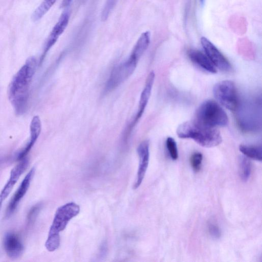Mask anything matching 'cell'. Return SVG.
<instances>
[{"mask_svg": "<svg viewBox=\"0 0 262 262\" xmlns=\"http://www.w3.org/2000/svg\"><path fill=\"white\" fill-rule=\"evenodd\" d=\"M3 245L7 255L12 259L21 256L24 251V245L18 235L10 232L6 233L4 238Z\"/></svg>", "mask_w": 262, "mask_h": 262, "instance_id": "5bb4252c", "label": "cell"}, {"mask_svg": "<svg viewBox=\"0 0 262 262\" xmlns=\"http://www.w3.org/2000/svg\"><path fill=\"white\" fill-rule=\"evenodd\" d=\"M194 120L209 127H224L228 123L227 114L213 100L204 101L196 110Z\"/></svg>", "mask_w": 262, "mask_h": 262, "instance_id": "277c9868", "label": "cell"}, {"mask_svg": "<svg viewBox=\"0 0 262 262\" xmlns=\"http://www.w3.org/2000/svg\"><path fill=\"white\" fill-rule=\"evenodd\" d=\"M79 211V206L74 202L68 203L57 209L45 243L46 248L49 251L53 252L58 248L60 242L59 233L66 228L69 222L77 215Z\"/></svg>", "mask_w": 262, "mask_h": 262, "instance_id": "3957f363", "label": "cell"}, {"mask_svg": "<svg viewBox=\"0 0 262 262\" xmlns=\"http://www.w3.org/2000/svg\"><path fill=\"white\" fill-rule=\"evenodd\" d=\"M238 171L242 181L246 182L248 180L252 171V163L249 158L245 156L239 157Z\"/></svg>", "mask_w": 262, "mask_h": 262, "instance_id": "e0dca14e", "label": "cell"}, {"mask_svg": "<svg viewBox=\"0 0 262 262\" xmlns=\"http://www.w3.org/2000/svg\"><path fill=\"white\" fill-rule=\"evenodd\" d=\"M36 66V58L33 56L28 58L14 75L9 86V99L18 115L23 114L27 109L30 86Z\"/></svg>", "mask_w": 262, "mask_h": 262, "instance_id": "6da1fadb", "label": "cell"}, {"mask_svg": "<svg viewBox=\"0 0 262 262\" xmlns=\"http://www.w3.org/2000/svg\"><path fill=\"white\" fill-rule=\"evenodd\" d=\"M177 134L180 138L191 139L204 147L217 146L222 141L221 134L216 128L206 126L194 120L180 124Z\"/></svg>", "mask_w": 262, "mask_h": 262, "instance_id": "7a4b0ae2", "label": "cell"}, {"mask_svg": "<svg viewBox=\"0 0 262 262\" xmlns=\"http://www.w3.org/2000/svg\"><path fill=\"white\" fill-rule=\"evenodd\" d=\"M40 208V204L36 205L31 208L27 215V222L28 225L32 224L35 221Z\"/></svg>", "mask_w": 262, "mask_h": 262, "instance_id": "cb8c5ba5", "label": "cell"}, {"mask_svg": "<svg viewBox=\"0 0 262 262\" xmlns=\"http://www.w3.org/2000/svg\"><path fill=\"white\" fill-rule=\"evenodd\" d=\"M19 161L11 170L9 179L0 193V210L4 201L9 195L15 184L28 166L29 161L26 157Z\"/></svg>", "mask_w": 262, "mask_h": 262, "instance_id": "30bf717a", "label": "cell"}, {"mask_svg": "<svg viewBox=\"0 0 262 262\" xmlns=\"http://www.w3.org/2000/svg\"><path fill=\"white\" fill-rule=\"evenodd\" d=\"M41 130V123L39 117L35 116L32 118L30 126V139L25 146L22 148L16 155V159L19 161L26 157L35 142L37 140Z\"/></svg>", "mask_w": 262, "mask_h": 262, "instance_id": "4fadbf2b", "label": "cell"}, {"mask_svg": "<svg viewBox=\"0 0 262 262\" xmlns=\"http://www.w3.org/2000/svg\"><path fill=\"white\" fill-rule=\"evenodd\" d=\"M118 0H106L103 7L101 18L102 21H105L116 6Z\"/></svg>", "mask_w": 262, "mask_h": 262, "instance_id": "44dd1931", "label": "cell"}, {"mask_svg": "<svg viewBox=\"0 0 262 262\" xmlns=\"http://www.w3.org/2000/svg\"><path fill=\"white\" fill-rule=\"evenodd\" d=\"M204 0H200V2L202 4H203Z\"/></svg>", "mask_w": 262, "mask_h": 262, "instance_id": "484cf974", "label": "cell"}, {"mask_svg": "<svg viewBox=\"0 0 262 262\" xmlns=\"http://www.w3.org/2000/svg\"><path fill=\"white\" fill-rule=\"evenodd\" d=\"M150 40V33L149 31L142 33L134 46L129 57L138 62L148 48Z\"/></svg>", "mask_w": 262, "mask_h": 262, "instance_id": "2e32d148", "label": "cell"}, {"mask_svg": "<svg viewBox=\"0 0 262 262\" xmlns=\"http://www.w3.org/2000/svg\"><path fill=\"white\" fill-rule=\"evenodd\" d=\"M187 54L192 62L204 70L213 74L217 72L215 66L203 52L198 50L190 49L188 51Z\"/></svg>", "mask_w": 262, "mask_h": 262, "instance_id": "9a60e30c", "label": "cell"}, {"mask_svg": "<svg viewBox=\"0 0 262 262\" xmlns=\"http://www.w3.org/2000/svg\"><path fill=\"white\" fill-rule=\"evenodd\" d=\"M201 42L206 55L215 68L224 72L232 70L230 63L211 42L204 37L201 38Z\"/></svg>", "mask_w": 262, "mask_h": 262, "instance_id": "ba28073f", "label": "cell"}, {"mask_svg": "<svg viewBox=\"0 0 262 262\" xmlns=\"http://www.w3.org/2000/svg\"><path fill=\"white\" fill-rule=\"evenodd\" d=\"M239 151L246 157L261 161L262 160L261 147L260 146H250L241 144L239 146Z\"/></svg>", "mask_w": 262, "mask_h": 262, "instance_id": "ac0fdd59", "label": "cell"}, {"mask_svg": "<svg viewBox=\"0 0 262 262\" xmlns=\"http://www.w3.org/2000/svg\"><path fill=\"white\" fill-rule=\"evenodd\" d=\"M216 99L230 111L237 109L238 104L237 91L234 83L230 80H223L216 83L213 89Z\"/></svg>", "mask_w": 262, "mask_h": 262, "instance_id": "5b68a950", "label": "cell"}, {"mask_svg": "<svg viewBox=\"0 0 262 262\" xmlns=\"http://www.w3.org/2000/svg\"><path fill=\"white\" fill-rule=\"evenodd\" d=\"M70 12L65 10L61 14L59 19L53 28L45 43L43 52L39 59V64L43 62L46 54L56 42L60 36L63 33L69 22Z\"/></svg>", "mask_w": 262, "mask_h": 262, "instance_id": "52a82bcc", "label": "cell"}, {"mask_svg": "<svg viewBox=\"0 0 262 262\" xmlns=\"http://www.w3.org/2000/svg\"><path fill=\"white\" fill-rule=\"evenodd\" d=\"M138 61L129 58L114 68L105 85V91H111L125 81L134 72Z\"/></svg>", "mask_w": 262, "mask_h": 262, "instance_id": "8992f818", "label": "cell"}, {"mask_svg": "<svg viewBox=\"0 0 262 262\" xmlns=\"http://www.w3.org/2000/svg\"><path fill=\"white\" fill-rule=\"evenodd\" d=\"M73 0H62L61 4V7L62 8H65L68 7Z\"/></svg>", "mask_w": 262, "mask_h": 262, "instance_id": "d4e9b609", "label": "cell"}, {"mask_svg": "<svg viewBox=\"0 0 262 262\" xmlns=\"http://www.w3.org/2000/svg\"><path fill=\"white\" fill-rule=\"evenodd\" d=\"M57 0H43L35 10L32 15L33 21H36L41 19L51 9Z\"/></svg>", "mask_w": 262, "mask_h": 262, "instance_id": "d6986e66", "label": "cell"}, {"mask_svg": "<svg viewBox=\"0 0 262 262\" xmlns=\"http://www.w3.org/2000/svg\"><path fill=\"white\" fill-rule=\"evenodd\" d=\"M203 155L201 152H194L190 159L191 166L195 172H198L201 168Z\"/></svg>", "mask_w": 262, "mask_h": 262, "instance_id": "7402d4cb", "label": "cell"}, {"mask_svg": "<svg viewBox=\"0 0 262 262\" xmlns=\"http://www.w3.org/2000/svg\"><path fill=\"white\" fill-rule=\"evenodd\" d=\"M155 77V75L153 71H151L147 76L144 87L140 95L138 111L126 129V135H128L132 132L133 128L141 118L145 111L151 93Z\"/></svg>", "mask_w": 262, "mask_h": 262, "instance_id": "9c48e42d", "label": "cell"}, {"mask_svg": "<svg viewBox=\"0 0 262 262\" xmlns=\"http://www.w3.org/2000/svg\"><path fill=\"white\" fill-rule=\"evenodd\" d=\"M35 171V168L32 167L21 181L8 205L6 212L7 217H9L13 213L19 202L26 194L29 189Z\"/></svg>", "mask_w": 262, "mask_h": 262, "instance_id": "8fae6325", "label": "cell"}, {"mask_svg": "<svg viewBox=\"0 0 262 262\" xmlns=\"http://www.w3.org/2000/svg\"><path fill=\"white\" fill-rule=\"evenodd\" d=\"M207 230L210 235L214 238H218L221 235L220 228L217 225L212 221L208 222L207 224Z\"/></svg>", "mask_w": 262, "mask_h": 262, "instance_id": "603a6c76", "label": "cell"}, {"mask_svg": "<svg viewBox=\"0 0 262 262\" xmlns=\"http://www.w3.org/2000/svg\"><path fill=\"white\" fill-rule=\"evenodd\" d=\"M137 153L139 158V164L137 178L134 188H138L141 184L147 170L149 159V143L148 141H142L138 145Z\"/></svg>", "mask_w": 262, "mask_h": 262, "instance_id": "7c38bea8", "label": "cell"}, {"mask_svg": "<svg viewBox=\"0 0 262 262\" xmlns=\"http://www.w3.org/2000/svg\"><path fill=\"white\" fill-rule=\"evenodd\" d=\"M166 146L170 158L176 160L178 158L177 144L173 138L168 137L166 141Z\"/></svg>", "mask_w": 262, "mask_h": 262, "instance_id": "ffe728a7", "label": "cell"}]
</instances>
